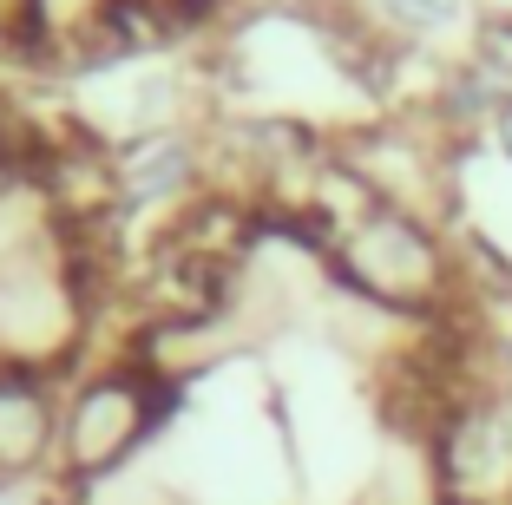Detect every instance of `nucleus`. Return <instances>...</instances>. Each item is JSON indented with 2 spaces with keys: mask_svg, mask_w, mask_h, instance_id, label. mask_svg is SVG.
Masks as SVG:
<instances>
[{
  "mask_svg": "<svg viewBox=\"0 0 512 505\" xmlns=\"http://www.w3.org/2000/svg\"><path fill=\"white\" fill-rule=\"evenodd\" d=\"M184 387L138 361L132 348L92 355L60 381V492H92L106 479L151 460V446L171 433Z\"/></svg>",
  "mask_w": 512,
  "mask_h": 505,
  "instance_id": "nucleus-3",
  "label": "nucleus"
},
{
  "mask_svg": "<svg viewBox=\"0 0 512 505\" xmlns=\"http://www.w3.org/2000/svg\"><path fill=\"white\" fill-rule=\"evenodd\" d=\"M184 7H191V14L204 20V27H211V20H230V14H243L250 0H184Z\"/></svg>",
  "mask_w": 512,
  "mask_h": 505,
  "instance_id": "nucleus-8",
  "label": "nucleus"
},
{
  "mask_svg": "<svg viewBox=\"0 0 512 505\" xmlns=\"http://www.w3.org/2000/svg\"><path fill=\"white\" fill-rule=\"evenodd\" d=\"M60 381L0 368V486H60Z\"/></svg>",
  "mask_w": 512,
  "mask_h": 505,
  "instance_id": "nucleus-4",
  "label": "nucleus"
},
{
  "mask_svg": "<svg viewBox=\"0 0 512 505\" xmlns=\"http://www.w3.org/2000/svg\"><path fill=\"white\" fill-rule=\"evenodd\" d=\"M480 138H486V151H493V158H499V164L512 171V92H506V99L493 105V112H486Z\"/></svg>",
  "mask_w": 512,
  "mask_h": 505,
  "instance_id": "nucleus-7",
  "label": "nucleus"
},
{
  "mask_svg": "<svg viewBox=\"0 0 512 505\" xmlns=\"http://www.w3.org/2000/svg\"><path fill=\"white\" fill-rule=\"evenodd\" d=\"M99 269L53 217L0 237V368L66 381L99 355Z\"/></svg>",
  "mask_w": 512,
  "mask_h": 505,
  "instance_id": "nucleus-2",
  "label": "nucleus"
},
{
  "mask_svg": "<svg viewBox=\"0 0 512 505\" xmlns=\"http://www.w3.org/2000/svg\"><path fill=\"white\" fill-rule=\"evenodd\" d=\"M467 14H473V0H368V20H375L394 46L447 40Z\"/></svg>",
  "mask_w": 512,
  "mask_h": 505,
  "instance_id": "nucleus-5",
  "label": "nucleus"
},
{
  "mask_svg": "<svg viewBox=\"0 0 512 505\" xmlns=\"http://www.w3.org/2000/svg\"><path fill=\"white\" fill-rule=\"evenodd\" d=\"M467 73L480 79L493 99H506V92H512V14H473Z\"/></svg>",
  "mask_w": 512,
  "mask_h": 505,
  "instance_id": "nucleus-6",
  "label": "nucleus"
},
{
  "mask_svg": "<svg viewBox=\"0 0 512 505\" xmlns=\"http://www.w3.org/2000/svg\"><path fill=\"white\" fill-rule=\"evenodd\" d=\"M316 256H322V276H329L335 296L362 302L375 315H394V322H414V328L460 322V309L473 296L467 250H460L453 217L388 204L375 191L322 237Z\"/></svg>",
  "mask_w": 512,
  "mask_h": 505,
  "instance_id": "nucleus-1",
  "label": "nucleus"
}]
</instances>
